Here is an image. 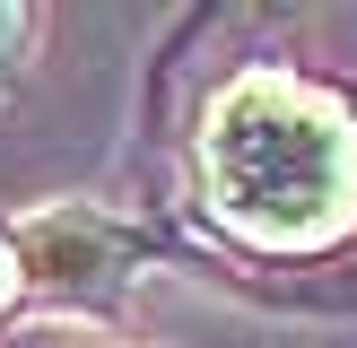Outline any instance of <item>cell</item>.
Instances as JSON below:
<instances>
[{
    "label": "cell",
    "instance_id": "3957f363",
    "mask_svg": "<svg viewBox=\"0 0 357 348\" xmlns=\"http://www.w3.org/2000/svg\"><path fill=\"white\" fill-rule=\"evenodd\" d=\"M26 52H35V9H26V0H0V96H17Z\"/></svg>",
    "mask_w": 357,
    "mask_h": 348
},
{
    "label": "cell",
    "instance_id": "277c9868",
    "mask_svg": "<svg viewBox=\"0 0 357 348\" xmlns=\"http://www.w3.org/2000/svg\"><path fill=\"white\" fill-rule=\"evenodd\" d=\"M17 305H26V270H17V235L0 218V313H17Z\"/></svg>",
    "mask_w": 357,
    "mask_h": 348
},
{
    "label": "cell",
    "instance_id": "7a4b0ae2",
    "mask_svg": "<svg viewBox=\"0 0 357 348\" xmlns=\"http://www.w3.org/2000/svg\"><path fill=\"white\" fill-rule=\"evenodd\" d=\"M17 270H26V305H114L139 270H149V235L96 200H52L9 218Z\"/></svg>",
    "mask_w": 357,
    "mask_h": 348
},
{
    "label": "cell",
    "instance_id": "6da1fadb",
    "mask_svg": "<svg viewBox=\"0 0 357 348\" xmlns=\"http://www.w3.org/2000/svg\"><path fill=\"white\" fill-rule=\"evenodd\" d=\"M201 209L253 253H331L357 226V104L305 70H244L201 113Z\"/></svg>",
    "mask_w": 357,
    "mask_h": 348
}]
</instances>
